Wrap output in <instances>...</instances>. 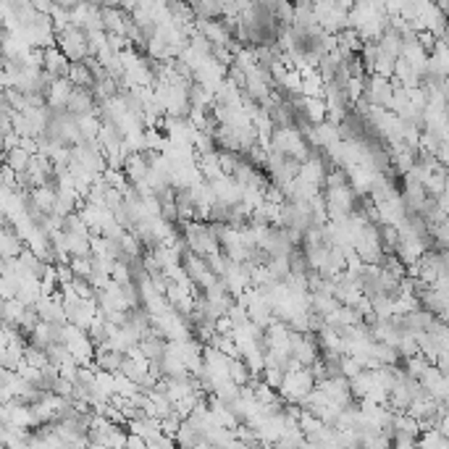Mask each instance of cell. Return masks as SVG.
Here are the masks:
<instances>
[{
	"instance_id": "1",
	"label": "cell",
	"mask_w": 449,
	"mask_h": 449,
	"mask_svg": "<svg viewBox=\"0 0 449 449\" xmlns=\"http://www.w3.org/2000/svg\"><path fill=\"white\" fill-rule=\"evenodd\" d=\"M55 45L61 47V53L71 61V64H84L87 58H95L92 53V42H90V32L82 27H71L61 32V35H55Z\"/></svg>"
},
{
	"instance_id": "2",
	"label": "cell",
	"mask_w": 449,
	"mask_h": 449,
	"mask_svg": "<svg viewBox=\"0 0 449 449\" xmlns=\"http://www.w3.org/2000/svg\"><path fill=\"white\" fill-rule=\"evenodd\" d=\"M315 386H318V381H315L313 368H300V371H292V373L284 376V384L279 389V397H281L286 404H303L305 397L310 395Z\"/></svg>"
},
{
	"instance_id": "3",
	"label": "cell",
	"mask_w": 449,
	"mask_h": 449,
	"mask_svg": "<svg viewBox=\"0 0 449 449\" xmlns=\"http://www.w3.org/2000/svg\"><path fill=\"white\" fill-rule=\"evenodd\" d=\"M363 100L371 105V108H392V100H395V84L392 79H384V76H376L371 74L366 84V98Z\"/></svg>"
},
{
	"instance_id": "4",
	"label": "cell",
	"mask_w": 449,
	"mask_h": 449,
	"mask_svg": "<svg viewBox=\"0 0 449 449\" xmlns=\"http://www.w3.org/2000/svg\"><path fill=\"white\" fill-rule=\"evenodd\" d=\"M71 61L66 58L64 53H61V47L55 45V47H47L45 50V71L53 76V79H69L71 76Z\"/></svg>"
},
{
	"instance_id": "5",
	"label": "cell",
	"mask_w": 449,
	"mask_h": 449,
	"mask_svg": "<svg viewBox=\"0 0 449 449\" xmlns=\"http://www.w3.org/2000/svg\"><path fill=\"white\" fill-rule=\"evenodd\" d=\"M124 360L127 355L124 352H116V349L110 347H103L98 349V355H95V371H100V373H110V376H119L121 368H124Z\"/></svg>"
},
{
	"instance_id": "6",
	"label": "cell",
	"mask_w": 449,
	"mask_h": 449,
	"mask_svg": "<svg viewBox=\"0 0 449 449\" xmlns=\"http://www.w3.org/2000/svg\"><path fill=\"white\" fill-rule=\"evenodd\" d=\"M447 439L441 436L439 428H431V431H423L421 439H418V449H444Z\"/></svg>"
},
{
	"instance_id": "7",
	"label": "cell",
	"mask_w": 449,
	"mask_h": 449,
	"mask_svg": "<svg viewBox=\"0 0 449 449\" xmlns=\"http://www.w3.org/2000/svg\"><path fill=\"white\" fill-rule=\"evenodd\" d=\"M431 237H433V250H447L449 252V221H444L441 226L431 229Z\"/></svg>"
},
{
	"instance_id": "8",
	"label": "cell",
	"mask_w": 449,
	"mask_h": 449,
	"mask_svg": "<svg viewBox=\"0 0 449 449\" xmlns=\"http://www.w3.org/2000/svg\"><path fill=\"white\" fill-rule=\"evenodd\" d=\"M284 371H281V368H266V371H263V381H266L268 386H271V389H274V392H279V389H281V384H284Z\"/></svg>"
},
{
	"instance_id": "9",
	"label": "cell",
	"mask_w": 449,
	"mask_h": 449,
	"mask_svg": "<svg viewBox=\"0 0 449 449\" xmlns=\"http://www.w3.org/2000/svg\"><path fill=\"white\" fill-rule=\"evenodd\" d=\"M439 431H441V436L444 439H449V413L441 418V423H439Z\"/></svg>"
}]
</instances>
